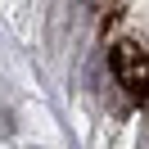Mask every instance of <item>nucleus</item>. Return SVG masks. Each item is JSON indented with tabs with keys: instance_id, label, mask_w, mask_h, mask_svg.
Here are the masks:
<instances>
[{
	"instance_id": "nucleus-1",
	"label": "nucleus",
	"mask_w": 149,
	"mask_h": 149,
	"mask_svg": "<svg viewBox=\"0 0 149 149\" xmlns=\"http://www.w3.org/2000/svg\"><path fill=\"white\" fill-rule=\"evenodd\" d=\"M109 68L131 100H149V50H140L136 41H118L109 54Z\"/></svg>"
}]
</instances>
